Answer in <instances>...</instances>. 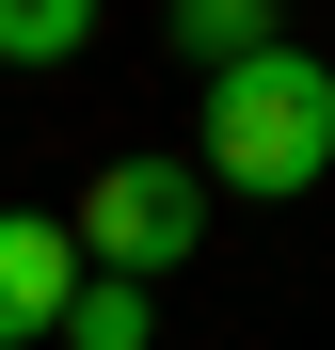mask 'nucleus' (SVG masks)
Segmentation results:
<instances>
[{
	"mask_svg": "<svg viewBox=\"0 0 335 350\" xmlns=\"http://www.w3.org/2000/svg\"><path fill=\"white\" fill-rule=\"evenodd\" d=\"M64 239H80L112 286H160L176 255H208V175H192V159H112L96 191H80Z\"/></svg>",
	"mask_w": 335,
	"mask_h": 350,
	"instance_id": "nucleus-2",
	"label": "nucleus"
},
{
	"mask_svg": "<svg viewBox=\"0 0 335 350\" xmlns=\"http://www.w3.org/2000/svg\"><path fill=\"white\" fill-rule=\"evenodd\" d=\"M144 334H160V303H144V286L80 271V303H64V350H144Z\"/></svg>",
	"mask_w": 335,
	"mask_h": 350,
	"instance_id": "nucleus-6",
	"label": "nucleus"
},
{
	"mask_svg": "<svg viewBox=\"0 0 335 350\" xmlns=\"http://www.w3.org/2000/svg\"><path fill=\"white\" fill-rule=\"evenodd\" d=\"M80 303V239L48 207H0V350H32V334H64Z\"/></svg>",
	"mask_w": 335,
	"mask_h": 350,
	"instance_id": "nucleus-3",
	"label": "nucleus"
},
{
	"mask_svg": "<svg viewBox=\"0 0 335 350\" xmlns=\"http://www.w3.org/2000/svg\"><path fill=\"white\" fill-rule=\"evenodd\" d=\"M208 191H256V207H288L335 175V64L319 48H256V64H223L208 80Z\"/></svg>",
	"mask_w": 335,
	"mask_h": 350,
	"instance_id": "nucleus-1",
	"label": "nucleus"
},
{
	"mask_svg": "<svg viewBox=\"0 0 335 350\" xmlns=\"http://www.w3.org/2000/svg\"><path fill=\"white\" fill-rule=\"evenodd\" d=\"M160 32H176V64H192V80H223V64H256V48H288V32H271V0H176Z\"/></svg>",
	"mask_w": 335,
	"mask_h": 350,
	"instance_id": "nucleus-4",
	"label": "nucleus"
},
{
	"mask_svg": "<svg viewBox=\"0 0 335 350\" xmlns=\"http://www.w3.org/2000/svg\"><path fill=\"white\" fill-rule=\"evenodd\" d=\"M96 48V0H0V64H80Z\"/></svg>",
	"mask_w": 335,
	"mask_h": 350,
	"instance_id": "nucleus-5",
	"label": "nucleus"
}]
</instances>
